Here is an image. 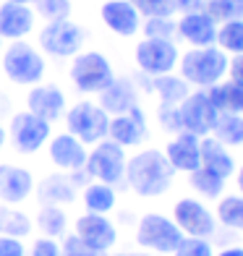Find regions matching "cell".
Returning a JSON list of instances; mask_svg holds the SVG:
<instances>
[{"label":"cell","instance_id":"obj_29","mask_svg":"<svg viewBox=\"0 0 243 256\" xmlns=\"http://www.w3.org/2000/svg\"><path fill=\"white\" fill-rule=\"evenodd\" d=\"M34 230V222L26 212H21L14 204H0V236L26 238Z\"/></svg>","mask_w":243,"mask_h":256},{"label":"cell","instance_id":"obj_45","mask_svg":"<svg viewBox=\"0 0 243 256\" xmlns=\"http://www.w3.org/2000/svg\"><path fill=\"white\" fill-rule=\"evenodd\" d=\"M217 256H243V248H238V246H230V248H222Z\"/></svg>","mask_w":243,"mask_h":256},{"label":"cell","instance_id":"obj_9","mask_svg":"<svg viewBox=\"0 0 243 256\" xmlns=\"http://www.w3.org/2000/svg\"><path fill=\"white\" fill-rule=\"evenodd\" d=\"M134 60L138 66V71L144 76H162V74H172L180 60V52L172 40H154V37H144L134 50Z\"/></svg>","mask_w":243,"mask_h":256},{"label":"cell","instance_id":"obj_28","mask_svg":"<svg viewBox=\"0 0 243 256\" xmlns=\"http://www.w3.org/2000/svg\"><path fill=\"white\" fill-rule=\"evenodd\" d=\"M34 228H37L42 236L60 240L68 232V214H66V209L55 206V204H42L37 217H34Z\"/></svg>","mask_w":243,"mask_h":256},{"label":"cell","instance_id":"obj_11","mask_svg":"<svg viewBox=\"0 0 243 256\" xmlns=\"http://www.w3.org/2000/svg\"><path fill=\"white\" fill-rule=\"evenodd\" d=\"M178 112H180L183 131H191L196 136H210L220 118V110L212 104V100L206 97L204 89L188 92V97L178 104Z\"/></svg>","mask_w":243,"mask_h":256},{"label":"cell","instance_id":"obj_27","mask_svg":"<svg viewBox=\"0 0 243 256\" xmlns=\"http://www.w3.org/2000/svg\"><path fill=\"white\" fill-rule=\"evenodd\" d=\"M149 89L160 97L165 104H180L188 97V84L176 74H162V76H149Z\"/></svg>","mask_w":243,"mask_h":256},{"label":"cell","instance_id":"obj_10","mask_svg":"<svg viewBox=\"0 0 243 256\" xmlns=\"http://www.w3.org/2000/svg\"><path fill=\"white\" fill-rule=\"evenodd\" d=\"M50 126L48 120L37 118L34 112H16L14 118H10V126H8V138L10 144H14L16 152L21 154H37L40 149L50 142Z\"/></svg>","mask_w":243,"mask_h":256},{"label":"cell","instance_id":"obj_8","mask_svg":"<svg viewBox=\"0 0 243 256\" xmlns=\"http://www.w3.org/2000/svg\"><path fill=\"white\" fill-rule=\"evenodd\" d=\"M86 42L84 26H78L74 18H60V21H44L40 32V48L52 58H74L81 52Z\"/></svg>","mask_w":243,"mask_h":256},{"label":"cell","instance_id":"obj_44","mask_svg":"<svg viewBox=\"0 0 243 256\" xmlns=\"http://www.w3.org/2000/svg\"><path fill=\"white\" fill-rule=\"evenodd\" d=\"M228 71H230V78L243 84V55H236L233 60L228 63Z\"/></svg>","mask_w":243,"mask_h":256},{"label":"cell","instance_id":"obj_19","mask_svg":"<svg viewBox=\"0 0 243 256\" xmlns=\"http://www.w3.org/2000/svg\"><path fill=\"white\" fill-rule=\"evenodd\" d=\"M100 18L118 37H134L142 29V14L131 6V0H105L100 8Z\"/></svg>","mask_w":243,"mask_h":256},{"label":"cell","instance_id":"obj_1","mask_svg":"<svg viewBox=\"0 0 243 256\" xmlns=\"http://www.w3.org/2000/svg\"><path fill=\"white\" fill-rule=\"evenodd\" d=\"M172 176H176V170L170 168L165 152H160V149H142L138 154L128 157V162H126L123 183L136 196H142V199H157V196L170 191Z\"/></svg>","mask_w":243,"mask_h":256},{"label":"cell","instance_id":"obj_46","mask_svg":"<svg viewBox=\"0 0 243 256\" xmlns=\"http://www.w3.org/2000/svg\"><path fill=\"white\" fill-rule=\"evenodd\" d=\"M6 138H8V131H6V126L0 123V152H3V146H6Z\"/></svg>","mask_w":243,"mask_h":256},{"label":"cell","instance_id":"obj_34","mask_svg":"<svg viewBox=\"0 0 243 256\" xmlns=\"http://www.w3.org/2000/svg\"><path fill=\"white\" fill-rule=\"evenodd\" d=\"M204 10L214 18V24H225V21H233L243 16V0H206Z\"/></svg>","mask_w":243,"mask_h":256},{"label":"cell","instance_id":"obj_48","mask_svg":"<svg viewBox=\"0 0 243 256\" xmlns=\"http://www.w3.org/2000/svg\"><path fill=\"white\" fill-rule=\"evenodd\" d=\"M6 3H21V6H32L34 0H6Z\"/></svg>","mask_w":243,"mask_h":256},{"label":"cell","instance_id":"obj_30","mask_svg":"<svg viewBox=\"0 0 243 256\" xmlns=\"http://www.w3.org/2000/svg\"><path fill=\"white\" fill-rule=\"evenodd\" d=\"M212 136L225 146H243V115L220 112V118L212 128Z\"/></svg>","mask_w":243,"mask_h":256},{"label":"cell","instance_id":"obj_26","mask_svg":"<svg viewBox=\"0 0 243 256\" xmlns=\"http://www.w3.org/2000/svg\"><path fill=\"white\" fill-rule=\"evenodd\" d=\"M206 97L212 100V104L220 112H236L243 115V84L240 81H217L214 86L204 89Z\"/></svg>","mask_w":243,"mask_h":256},{"label":"cell","instance_id":"obj_24","mask_svg":"<svg viewBox=\"0 0 243 256\" xmlns=\"http://www.w3.org/2000/svg\"><path fill=\"white\" fill-rule=\"evenodd\" d=\"M78 199H81V204H84V212L110 214L112 209L118 206V191H115V186L89 180L84 188L78 191Z\"/></svg>","mask_w":243,"mask_h":256},{"label":"cell","instance_id":"obj_50","mask_svg":"<svg viewBox=\"0 0 243 256\" xmlns=\"http://www.w3.org/2000/svg\"><path fill=\"white\" fill-rule=\"evenodd\" d=\"M105 256H136V254H105Z\"/></svg>","mask_w":243,"mask_h":256},{"label":"cell","instance_id":"obj_49","mask_svg":"<svg viewBox=\"0 0 243 256\" xmlns=\"http://www.w3.org/2000/svg\"><path fill=\"white\" fill-rule=\"evenodd\" d=\"M238 188H240V194H243V168L238 170Z\"/></svg>","mask_w":243,"mask_h":256},{"label":"cell","instance_id":"obj_47","mask_svg":"<svg viewBox=\"0 0 243 256\" xmlns=\"http://www.w3.org/2000/svg\"><path fill=\"white\" fill-rule=\"evenodd\" d=\"M8 104H10V102H8V100H6L3 94H0V115H3V112L8 110Z\"/></svg>","mask_w":243,"mask_h":256},{"label":"cell","instance_id":"obj_15","mask_svg":"<svg viewBox=\"0 0 243 256\" xmlns=\"http://www.w3.org/2000/svg\"><path fill=\"white\" fill-rule=\"evenodd\" d=\"M66 94L58 84H34L29 86V94H26V110L34 112L37 118L55 123L58 118L66 115Z\"/></svg>","mask_w":243,"mask_h":256},{"label":"cell","instance_id":"obj_40","mask_svg":"<svg viewBox=\"0 0 243 256\" xmlns=\"http://www.w3.org/2000/svg\"><path fill=\"white\" fill-rule=\"evenodd\" d=\"M157 120H160V126L165 128V131H170V134H180V131H183L178 104H165V102H160V108H157Z\"/></svg>","mask_w":243,"mask_h":256},{"label":"cell","instance_id":"obj_18","mask_svg":"<svg viewBox=\"0 0 243 256\" xmlns=\"http://www.w3.org/2000/svg\"><path fill=\"white\" fill-rule=\"evenodd\" d=\"M202 136H196L191 131H180L176 138H170L165 146V157L170 162V168L176 172H194L196 168H202Z\"/></svg>","mask_w":243,"mask_h":256},{"label":"cell","instance_id":"obj_23","mask_svg":"<svg viewBox=\"0 0 243 256\" xmlns=\"http://www.w3.org/2000/svg\"><path fill=\"white\" fill-rule=\"evenodd\" d=\"M97 97H100V108L108 115H123V112H128L134 104H138V89L131 78L115 76Z\"/></svg>","mask_w":243,"mask_h":256},{"label":"cell","instance_id":"obj_36","mask_svg":"<svg viewBox=\"0 0 243 256\" xmlns=\"http://www.w3.org/2000/svg\"><path fill=\"white\" fill-rule=\"evenodd\" d=\"M142 32H144V37L172 40L176 37V21H172V16H152V18H144Z\"/></svg>","mask_w":243,"mask_h":256},{"label":"cell","instance_id":"obj_5","mask_svg":"<svg viewBox=\"0 0 243 256\" xmlns=\"http://www.w3.org/2000/svg\"><path fill=\"white\" fill-rule=\"evenodd\" d=\"M126 149L118 146L110 138H102L94 146H89L86 152V165L84 172L89 176V180H100L108 186H120L126 178Z\"/></svg>","mask_w":243,"mask_h":256},{"label":"cell","instance_id":"obj_37","mask_svg":"<svg viewBox=\"0 0 243 256\" xmlns=\"http://www.w3.org/2000/svg\"><path fill=\"white\" fill-rule=\"evenodd\" d=\"M131 6L142 14V18L176 16V0H131Z\"/></svg>","mask_w":243,"mask_h":256},{"label":"cell","instance_id":"obj_4","mask_svg":"<svg viewBox=\"0 0 243 256\" xmlns=\"http://www.w3.org/2000/svg\"><path fill=\"white\" fill-rule=\"evenodd\" d=\"M66 128L68 134L76 136L81 144L86 146H94L97 142L108 138V123H110V115L100 108V102H92V100H81L71 108H66Z\"/></svg>","mask_w":243,"mask_h":256},{"label":"cell","instance_id":"obj_17","mask_svg":"<svg viewBox=\"0 0 243 256\" xmlns=\"http://www.w3.org/2000/svg\"><path fill=\"white\" fill-rule=\"evenodd\" d=\"M34 176L32 170L21 168V165H0V204H24L29 196L34 194Z\"/></svg>","mask_w":243,"mask_h":256},{"label":"cell","instance_id":"obj_51","mask_svg":"<svg viewBox=\"0 0 243 256\" xmlns=\"http://www.w3.org/2000/svg\"><path fill=\"white\" fill-rule=\"evenodd\" d=\"M136 256H154V254H136Z\"/></svg>","mask_w":243,"mask_h":256},{"label":"cell","instance_id":"obj_35","mask_svg":"<svg viewBox=\"0 0 243 256\" xmlns=\"http://www.w3.org/2000/svg\"><path fill=\"white\" fill-rule=\"evenodd\" d=\"M32 8L44 21H60V18H71L74 3L71 0H34Z\"/></svg>","mask_w":243,"mask_h":256},{"label":"cell","instance_id":"obj_32","mask_svg":"<svg viewBox=\"0 0 243 256\" xmlns=\"http://www.w3.org/2000/svg\"><path fill=\"white\" fill-rule=\"evenodd\" d=\"M217 48L222 52L243 55V18H233L217 26Z\"/></svg>","mask_w":243,"mask_h":256},{"label":"cell","instance_id":"obj_39","mask_svg":"<svg viewBox=\"0 0 243 256\" xmlns=\"http://www.w3.org/2000/svg\"><path fill=\"white\" fill-rule=\"evenodd\" d=\"M60 256H105V254L89 248L86 243L76 236V232H71V236L66 232V236L60 238Z\"/></svg>","mask_w":243,"mask_h":256},{"label":"cell","instance_id":"obj_33","mask_svg":"<svg viewBox=\"0 0 243 256\" xmlns=\"http://www.w3.org/2000/svg\"><path fill=\"white\" fill-rule=\"evenodd\" d=\"M217 220L225 228L243 230V196H222L217 204Z\"/></svg>","mask_w":243,"mask_h":256},{"label":"cell","instance_id":"obj_22","mask_svg":"<svg viewBox=\"0 0 243 256\" xmlns=\"http://www.w3.org/2000/svg\"><path fill=\"white\" fill-rule=\"evenodd\" d=\"M34 191L40 196V204H55V206H68L78 199V186L71 178V172H52V176L42 178Z\"/></svg>","mask_w":243,"mask_h":256},{"label":"cell","instance_id":"obj_41","mask_svg":"<svg viewBox=\"0 0 243 256\" xmlns=\"http://www.w3.org/2000/svg\"><path fill=\"white\" fill-rule=\"evenodd\" d=\"M26 256H60V240L40 236L32 240V248L26 251Z\"/></svg>","mask_w":243,"mask_h":256},{"label":"cell","instance_id":"obj_6","mask_svg":"<svg viewBox=\"0 0 243 256\" xmlns=\"http://www.w3.org/2000/svg\"><path fill=\"white\" fill-rule=\"evenodd\" d=\"M115 78V68L102 52H76L71 58V81L81 94H100Z\"/></svg>","mask_w":243,"mask_h":256},{"label":"cell","instance_id":"obj_52","mask_svg":"<svg viewBox=\"0 0 243 256\" xmlns=\"http://www.w3.org/2000/svg\"><path fill=\"white\" fill-rule=\"evenodd\" d=\"M0 52H3V40H0Z\"/></svg>","mask_w":243,"mask_h":256},{"label":"cell","instance_id":"obj_21","mask_svg":"<svg viewBox=\"0 0 243 256\" xmlns=\"http://www.w3.org/2000/svg\"><path fill=\"white\" fill-rule=\"evenodd\" d=\"M86 152L89 146L81 144L76 136L71 134H55L50 138V162L63 170V172H76V170H84L86 165Z\"/></svg>","mask_w":243,"mask_h":256},{"label":"cell","instance_id":"obj_38","mask_svg":"<svg viewBox=\"0 0 243 256\" xmlns=\"http://www.w3.org/2000/svg\"><path fill=\"white\" fill-rule=\"evenodd\" d=\"M172 256H214V251H212V243L206 238L183 236V240L178 243V248L172 251Z\"/></svg>","mask_w":243,"mask_h":256},{"label":"cell","instance_id":"obj_31","mask_svg":"<svg viewBox=\"0 0 243 256\" xmlns=\"http://www.w3.org/2000/svg\"><path fill=\"white\" fill-rule=\"evenodd\" d=\"M188 183L204 199H220L225 191V178L212 172V170H206V168H196L194 172H188Z\"/></svg>","mask_w":243,"mask_h":256},{"label":"cell","instance_id":"obj_14","mask_svg":"<svg viewBox=\"0 0 243 256\" xmlns=\"http://www.w3.org/2000/svg\"><path fill=\"white\" fill-rule=\"evenodd\" d=\"M146 118H144V110L134 104L128 112L123 115H110V123H108V138L115 142L118 146L128 149V146H138L146 138Z\"/></svg>","mask_w":243,"mask_h":256},{"label":"cell","instance_id":"obj_3","mask_svg":"<svg viewBox=\"0 0 243 256\" xmlns=\"http://www.w3.org/2000/svg\"><path fill=\"white\" fill-rule=\"evenodd\" d=\"M3 74L16 86H34L48 74V60L42 50L26 40L8 42V48L3 50Z\"/></svg>","mask_w":243,"mask_h":256},{"label":"cell","instance_id":"obj_43","mask_svg":"<svg viewBox=\"0 0 243 256\" xmlns=\"http://www.w3.org/2000/svg\"><path fill=\"white\" fill-rule=\"evenodd\" d=\"M206 0H176V14H196V10H204Z\"/></svg>","mask_w":243,"mask_h":256},{"label":"cell","instance_id":"obj_12","mask_svg":"<svg viewBox=\"0 0 243 256\" xmlns=\"http://www.w3.org/2000/svg\"><path fill=\"white\" fill-rule=\"evenodd\" d=\"M172 222L180 228L183 236L191 238H210L217 230L214 214L199 199H178L172 206Z\"/></svg>","mask_w":243,"mask_h":256},{"label":"cell","instance_id":"obj_20","mask_svg":"<svg viewBox=\"0 0 243 256\" xmlns=\"http://www.w3.org/2000/svg\"><path fill=\"white\" fill-rule=\"evenodd\" d=\"M176 34L183 42H188L191 48H210L217 42V24L206 10L183 14L176 21Z\"/></svg>","mask_w":243,"mask_h":256},{"label":"cell","instance_id":"obj_42","mask_svg":"<svg viewBox=\"0 0 243 256\" xmlns=\"http://www.w3.org/2000/svg\"><path fill=\"white\" fill-rule=\"evenodd\" d=\"M0 256H26L24 238H10L0 236Z\"/></svg>","mask_w":243,"mask_h":256},{"label":"cell","instance_id":"obj_13","mask_svg":"<svg viewBox=\"0 0 243 256\" xmlns=\"http://www.w3.org/2000/svg\"><path fill=\"white\" fill-rule=\"evenodd\" d=\"M74 232L89 248H94L100 254H110L112 246L118 243V228L112 225V220L108 214H94V212L78 214L74 222Z\"/></svg>","mask_w":243,"mask_h":256},{"label":"cell","instance_id":"obj_2","mask_svg":"<svg viewBox=\"0 0 243 256\" xmlns=\"http://www.w3.org/2000/svg\"><path fill=\"white\" fill-rule=\"evenodd\" d=\"M178 68H180V78L188 86L210 89L228 76V55L220 48H214V44H210V48H191L188 52L180 55Z\"/></svg>","mask_w":243,"mask_h":256},{"label":"cell","instance_id":"obj_25","mask_svg":"<svg viewBox=\"0 0 243 256\" xmlns=\"http://www.w3.org/2000/svg\"><path fill=\"white\" fill-rule=\"evenodd\" d=\"M199 146H202V168L212 170L222 178H230L236 172V160L230 157L228 146L220 144L214 136H204L199 142Z\"/></svg>","mask_w":243,"mask_h":256},{"label":"cell","instance_id":"obj_16","mask_svg":"<svg viewBox=\"0 0 243 256\" xmlns=\"http://www.w3.org/2000/svg\"><path fill=\"white\" fill-rule=\"evenodd\" d=\"M34 24H37V14L32 6L0 0V40L3 42L26 40L34 32Z\"/></svg>","mask_w":243,"mask_h":256},{"label":"cell","instance_id":"obj_7","mask_svg":"<svg viewBox=\"0 0 243 256\" xmlns=\"http://www.w3.org/2000/svg\"><path fill=\"white\" fill-rule=\"evenodd\" d=\"M180 240V228L172 222V217H165L160 212H146L136 225V243L149 254H172Z\"/></svg>","mask_w":243,"mask_h":256}]
</instances>
